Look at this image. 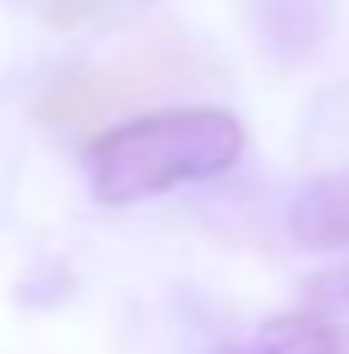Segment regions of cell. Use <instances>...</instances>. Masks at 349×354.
<instances>
[{"mask_svg":"<svg viewBox=\"0 0 349 354\" xmlns=\"http://www.w3.org/2000/svg\"><path fill=\"white\" fill-rule=\"evenodd\" d=\"M247 149V129L226 108H164L108 129L88 154V190L108 211L160 201L226 175Z\"/></svg>","mask_w":349,"mask_h":354,"instance_id":"6da1fadb","label":"cell"},{"mask_svg":"<svg viewBox=\"0 0 349 354\" xmlns=\"http://www.w3.org/2000/svg\"><path fill=\"white\" fill-rule=\"evenodd\" d=\"M287 226L314 252H349V169L308 180L287 205Z\"/></svg>","mask_w":349,"mask_h":354,"instance_id":"7a4b0ae2","label":"cell"},{"mask_svg":"<svg viewBox=\"0 0 349 354\" xmlns=\"http://www.w3.org/2000/svg\"><path fill=\"white\" fill-rule=\"evenodd\" d=\"M252 21H257L267 52L293 62V57H308L323 41L329 0H252Z\"/></svg>","mask_w":349,"mask_h":354,"instance_id":"3957f363","label":"cell"},{"mask_svg":"<svg viewBox=\"0 0 349 354\" xmlns=\"http://www.w3.org/2000/svg\"><path fill=\"white\" fill-rule=\"evenodd\" d=\"M344 328L334 313L323 308H308V313H283L262 328L257 349L252 354H344Z\"/></svg>","mask_w":349,"mask_h":354,"instance_id":"277c9868","label":"cell"}]
</instances>
